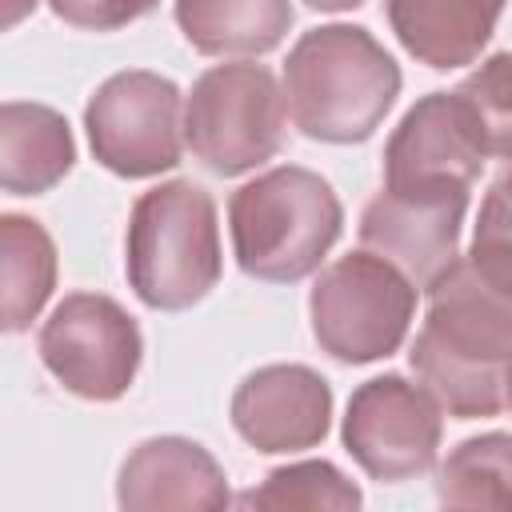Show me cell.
<instances>
[{"label": "cell", "instance_id": "obj_1", "mask_svg": "<svg viewBox=\"0 0 512 512\" xmlns=\"http://www.w3.org/2000/svg\"><path fill=\"white\" fill-rule=\"evenodd\" d=\"M408 364L456 420H484L508 408L512 268L480 252L460 256L428 288Z\"/></svg>", "mask_w": 512, "mask_h": 512}, {"label": "cell", "instance_id": "obj_2", "mask_svg": "<svg viewBox=\"0 0 512 512\" xmlns=\"http://www.w3.org/2000/svg\"><path fill=\"white\" fill-rule=\"evenodd\" d=\"M400 64L360 24L308 28L284 60V96L296 128L324 144L368 140L400 96Z\"/></svg>", "mask_w": 512, "mask_h": 512}, {"label": "cell", "instance_id": "obj_3", "mask_svg": "<svg viewBox=\"0 0 512 512\" xmlns=\"http://www.w3.org/2000/svg\"><path fill=\"white\" fill-rule=\"evenodd\" d=\"M228 228L244 276L296 284L312 276L340 240L344 204L320 172L280 164L232 192Z\"/></svg>", "mask_w": 512, "mask_h": 512}, {"label": "cell", "instance_id": "obj_4", "mask_svg": "<svg viewBox=\"0 0 512 512\" xmlns=\"http://www.w3.org/2000/svg\"><path fill=\"white\" fill-rule=\"evenodd\" d=\"M124 272L140 304L156 312H184L200 304L220 272L216 200L192 180H168L132 204L124 236Z\"/></svg>", "mask_w": 512, "mask_h": 512}, {"label": "cell", "instance_id": "obj_5", "mask_svg": "<svg viewBox=\"0 0 512 512\" xmlns=\"http://www.w3.org/2000/svg\"><path fill=\"white\" fill-rule=\"evenodd\" d=\"M416 284L380 252L360 248L320 268L308 292L316 344L340 364L392 356L416 316Z\"/></svg>", "mask_w": 512, "mask_h": 512}, {"label": "cell", "instance_id": "obj_6", "mask_svg": "<svg viewBox=\"0 0 512 512\" xmlns=\"http://www.w3.org/2000/svg\"><path fill=\"white\" fill-rule=\"evenodd\" d=\"M288 104L272 68L252 60L212 64L184 104V144L216 176H244L284 144Z\"/></svg>", "mask_w": 512, "mask_h": 512}, {"label": "cell", "instance_id": "obj_7", "mask_svg": "<svg viewBox=\"0 0 512 512\" xmlns=\"http://www.w3.org/2000/svg\"><path fill=\"white\" fill-rule=\"evenodd\" d=\"M84 132L96 164H104L112 176H160L184 156L180 88L148 68L116 72L92 92L84 108Z\"/></svg>", "mask_w": 512, "mask_h": 512}, {"label": "cell", "instance_id": "obj_8", "mask_svg": "<svg viewBox=\"0 0 512 512\" xmlns=\"http://www.w3.org/2000/svg\"><path fill=\"white\" fill-rule=\"evenodd\" d=\"M44 368L72 392L96 404L120 400L144 356L140 324L104 292H68L40 328Z\"/></svg>", "mask_w": 512, "mask_h": 512}, {"label": "cell", "instance_id": "obj_9", "mask_svg": "<svg viewBox=\"0 0 512 512\" xmlns=\"http://www.w3.org/2000/svg\"><path fill=\"white\" fill-rule=\"evenodd\" d=\"M444 436V408L424 388L400 372L364 380L348 396L340 424L344 452L380 484H400L424 476L436 464Z\"/></svg>", "mask_w": 512, "mask_h": 512}, {"label": "cell", "instance_id": "obj_10", "mask_svg": "<svg viewBox=\"0 0 512 512\" xmlns=\"http://www.w3.org/2000/svg\"><path fill=\"white\" fill-rule=\"evenodd\" d=\"M488 144L468 100L452 92L420 96L384 144L388 192H472Z\"/></svg>", "mask_w": 512, "mask_h": 512}, {"label": "cell", "instance_id": "obj_11", "mask_svg": "<svg viewBox=\"0 0 512 512\" xmlns=\"http://www.w3.org/2000/svg\"><path fill=\"white\" fill-rule=\"evenodd\" d=\"M468 192H388L380 188L360 212V244L392 260L428 292L460 260V224Z\"/></svg>", "mask_w": 512, "mask_h": 512}, {"label": "cell", "instance_id": "obj_12", "mask_svg": "<svg viewBox=\"0 0 512 512\" xmlns=\"http://www.w3.org/2000/svg\"><path fill=\"white\" fill-rule=\"evenodd\" d=\"M232 428L264 456L316 448L332 428V384L308 364H264L236 384Z\"/></svg>", "mask_w": 512, "mask_h": 512}, {"label": "cell", "instance_id": "obj_13", "mask_svg": "<svg viewBox=\"0 0 512 512\" xmlns=\"http://www.w3.org/2000/svg\"><path fill=\"white\" fill-rule=\"evenodd\" d=\"M116 504L128 512H156V508H228V476L220 460L188 440V436H152L140 440L116 480Z\"/></svg>", "mask_w": 512, "mask_h": 512}, {"label": "cell", "instance_id": "obj_14", "mask_svg": "<svg viewBox=\"0 0 512 512\" xmlns=\"http://www.w3.org/2000/svg\"><path fill=\"white\" fill-rule=\"evenodd\" d=\"M508 0H384L404 52L436 72L480 60Z\"/></svg>", "mask_w": 512, "mask_h": 512}, {"label": "cell", "instance_id": "obj_15", "mask_svg": "<svg viewBox=\"0 0 512 512\" xmlns=\"http://www.w3.org/2000/svg\"><path fill=\"white\" fill-rule=\"evenodd\" d=\"M76 164V140L64 112L32 100L0 104V184L8 196H40Z\"/></svg>", "mask_w": 512, "mask_h": 512}, {"label": "cell", "instance_id": "obj_16", "mask_svg": "<svg viewBox=\"0 0 512 512\" xmlns=\"http://www.w3.org/2000/svg\"><path fill=\"white\" fill-rule=\"evenodd\" d=\"M172 16L200 56H264L296 20L292 0H176Z\"/></svg>", "mask_w": 512, "mask_h": 512}, {"label": "cell", "instance_id": "obj_17", "mask_svg": "<svg viewBox=\"0 0 512 512\" xmlns=\"http://www.w3.org/2000/svg\"><path fill=\"white\" fill-rule=\"evenodd\" d=\"M0 276H4V332H24L56 288V244L32 216H0Z\"/></svg>", "mask_w": 512, "mask_h": 512}, {"label": "cell", "instance_id": "obj_18", "mask_svg": "<svg viewBox=\"0 0 512 512\" xmlns=\"http://www.w3.org/2000/svg\"><path fill=\"white\" fill-rule=\"evenodd\" d=\"M436 496L444 508L512 512V436L480 432L460 440L436 472Z\"/></svg>", "mask_w": 512, "mask_h": 512}, {"label": "cell", "instance_id": "obj_19", "mask_svg": "<svg viewBox=\"0 0 512 512\" xmlns=\"http://www.w3.org/2000/svg\"><path fill=\"white\" fill-rule=\"evenodd\" d=\"M240 508H268V512H284V508H332V512H352L364 504L360 488L328 460H296V464H280L264 476L260 488H248L236 496Z\"/></svg>", "mask_w": 512, "mask_h": 512}, {"label": "cell", "instance_id": "obj_20", "mask_svg": "<svg viewBox=\"0 0 512 512\" xmlns=\"http://www.w3.org/2000/svg\"><path fill=\"white\" fill-rule=\"evenodd\" d=\"M456 92L476 112L488 156L512 160V52H492L488 60H480L456 84Z\"/></svg>", "mask_w": 512, "mask_h": 512}, {"label": "cell", "instance_id": "obj_21", "mask_svg": "<svg viewBox=\"0 0 512 512\" xmlns=\"http://www.w3.org/2000/svg\"><path fill=\"white\" fill-rule=\"evenodd\" d=\"M472 248L476 252H492V256L512 264V160H504L500 176L492 180V188L480 200Z\"/></svg>", "mask_w": 512, "mask_h": 512}, {"label": "cell", "instance_id": "obj_22", "mask_svg": "<svg viewBox=\"0 0 512 512\" xmlns=\"http://www.w3.org/2000/svg\"><path fill=\"white\" fill-rule=\"evenodd\" d=\"M160 0H48V8L72 24V28H88V32H116L128 28L132 20L148 16Z\"/></svg>", "mask_w": 512, "mask_h": 512}, {"label": "cell", "instance_id": "obj_23", "mask_svg": "<svg viewBox=\"0 0 512 512\" xmlns=\"http://www.w3.org/2000/svg\"><path fill=\"white\" fill-rule=\"evenodd\" d=\"M304 4L316 12H348V8H360L364 0H304Z\"/></svg>", "mask_w": 512, "mask_h": 512}, {"label": "cell", "instance_id": "obj_24", "mask_svg": "<svg viewBox=\"0 0 512 512\" xmlns=\"http://www.w3.org/2000/svg\"><path fill=\"white\" fill-rule=\"evenodd\" d=\"M28 8H36V0H8V8H4V28H12Z\"/></svg>", "mask_w": 512, "mask_h": 512}, {"label": "cell", "instance_id": "obj_25", "mask_svg": "<svg viewBox=\"0 0 512 512\" xmlns=\"http://www.w3.org/2000/svg\"><path fill=\"white\" fill-rule=\"evenodd\" d=\"M508 408H512V380H508Z\"/></svg>", "mask_w": 512, "mask_h": 512}]
</instances>
